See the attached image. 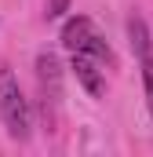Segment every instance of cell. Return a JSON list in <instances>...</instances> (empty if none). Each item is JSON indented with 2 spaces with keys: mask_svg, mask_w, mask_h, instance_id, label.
I'll return each instance as SVG.
<instances>
[{
  "mask_svg": "<svg viewBox=\"0 0 153 157\" xmlns=\"http://www.w3.org/2000/svg\"><path fill=\"white\" fill-rule=\"evenodd\" d=\"M0 117L11 139H29V102L11 70H0Z\"/></svg>",
  "mask_w": 153,
  "mask_h": 157,
  "instance_id": "obj_1",
  "label": "cell"
},
{
  "mask_svg": "<svg viewBox=\"0 0 153 157\" xmlns=\"http://www.w3.org/2000/svg\"><path fill=\"white\" fill-rule=\"evenodd\" d=\"M73 73H76V80L84 84V91L88 95H102L106 91V84H102V73H99V62L91 59V55H80V51H73Z\"/></svg>",
  "mask_w": 153,
  "mask_h": 157,
  "instance_id": "obj_3",
  "label": "cell"
},
{
  "mask_svg": "<svg viewBox=\"0 0 153 157\" xmlns=\"http://www.w3.org/2000/svg\"><path fill=\"white\" fill-rule=\"evenodd\" d=\"M37 70H40V84H44V88L51 84V95H58V59H55L51 51H44L37 59Z\"/></svg>",
  "mask_w": 153,
  "mask_h": 157,
  "instance_id": "obj_4",
  "label": "cell"
},
{
  "mask_svg": "<svg viewBox=\"0 0 153 157\" xmlns=\"http://www.w3.org/2000/svg\"><path fill=\"white\" fill-rule=\"evenodd\" d=\"M66 7H69V0H47V11H44V15H47V18H58Z\"/></svg>",
  "mask_w": 153,
  "mask_h": 157,
  "instance_id": "obj_6",
  "label": "cell"
},
{
  "mask_svg": "<svg viewBox=\"0 0 153 157\" xmlns=\"http://www.w3.org/2000/svg\"><path fill=\"white\" fill-rule=\"evenodd\" d=\"M139 66H142V84H146V106H150V117H153V48L139 51Z\"/></svg>",
  "mask_w": 153,
  "mask_h": 157,
  "instance_id": "obj_5",
  "label": "cell"
},
{
  "mask_svg": "<svg viewBox=\"0 0 153 157\" xmlns=\"http://www.w3.org/2000/svg\"><path fill=\"white\" fill-rule=\"evenodd\" d=\"M62 44H66L69 51L91 55L95 62H110V59H113V55H110V44L99 37L95 22H91V18H84V15H76V18H69V22L62 26Z\"/></svg>",
  "mask_w": 153,
  "mask_h": 157,
  "instance_id": "obj_2",
  "label": "cell"
}]
</instances>
